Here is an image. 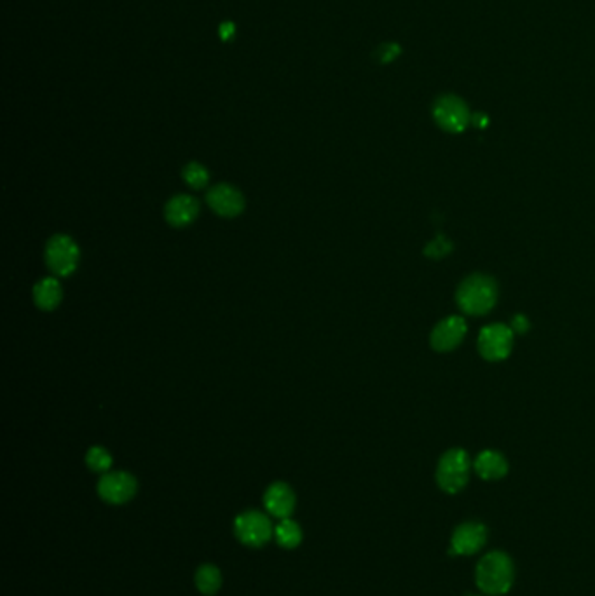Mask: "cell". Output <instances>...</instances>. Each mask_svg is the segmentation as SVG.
<instances>
[{"instance_id":"ba28073f","label":"cell","mask_w":595,"mask_h":596,"mask_svg":"<svg viewBox=\"0 0 595 596\" xmlns=\"http://www.w3.org/2000/svg\"><path fill=\"white\" fill-rule=\"evenodd\" d=\"M136 483L135 476L126 473V471H112L105 473L100 482H98V495L107 502V504H126L135 497Z\"/></svg>"},{"instance_id":"9c48e42d","label":"cell","mask_w":595,"mask_h":596,"mask_svg":"<svg viewBox=\"0 0 595 596\" xmlns=\"http://www.w3.org/2000/svg\"><path fill=\"white\" fill-rule=\"evenodd\" d=\"M514 346V330L505 325H489L479 335V351L487 361L508 357Z\"/></svg>"},{"instance_id":"6da1fadb","label":"cell","mask_w":595,"mask_h":596,"mask_svg":"<svg viewBox=\"0 0 595 596\" xmlns=\"http://www.w3.org/2000/svg\"><path fill=\"white\" fill-rule=\"evenodd\" d=\"M515 581L514 560L505 551H490L475 567L477 588L487 596L507 595Z\"/></svg>"},{"instance_id":"7c38bea8","label":"cell","mask_w":595,"mask_h":596,"mask_svg":"<svg viewBox=\"0 0 595 596\" xmlns=\"http://www.w3.org/2000/svg\"><path fill=\"white\" fill-rule=\"evenodd\" d=\"M197 213H199V203L188 194L171 197L164 208L166 221L177 229L190 225L197 218Z\"/></svg>"},{"instance_id":"ac0fdd59","label":"cell","mask_w":595,"mask_h":596,"mask_svg":"<svg viewBox=\"0 0 595 596\" xmlns=\"http://www.w3.org/2000/svg\"><path fill=\"white\" fill-rule=\"evenodd\" d=\"M182 176L186 184L192 189H205L210 182L208 169L199 163H189L182 169Z\"/></svg>"},{"instance_id":"52a82bcc","label":"cell","mask_w":595,"mask_h":596,"mask_svg":"<svg viewBox=\"0 0 595 596\" xmlns=\"http://www.w3.org/2000/svg\"><path fill=\"white\" fill-rule=\"evenodd\" d=\"M489 539L487 527L481 521H464L456 527L451 536L449 555L451 556H471L477 555Z\"/></svg>"},{"instance_id":"8fae6325","label":"cell","mask_w":595,"mask_h":596,"mask_svg":"<svg viewBox=\"0 0 595 596\" xmlns=\"http://www.w3.org/2000/svg\"><path fill=\"white\" fill-rule=\"evenodd\" d=\"M466 335V323L462 318L451 316L435 326L432 331V348L438 353L456 349Z\"/></svg>"},{"instance_id":"cb8c5ba5","label":"cell","mask_w":595,"mask_h":596,"mask_svg":"<svg viewBox=\"0 0 595 596\" xmlns=\"http://www.w3.org/2000/svg\"><path fill=\"white\" fill-rule=\"evenodd\" d=\"M470 596H479V595H470Z\"/></svg>"},{"instance_id":"5b68a950","label":"cell","mask_w":595,"mask_h":596,"mask_svg":"<svg viewBox=\"0 0 595 596\" xmlns=\"http://www.w3.org/2000/svg\"><path fill=\"white\" fill-rule=\"evenodd\" d=\"M234 534L238 541L250 547H262L274 534L270 518L261 511H246L234 519Z\"/></svg>"},{"instance_id":"2e32d148","label":"cell","mask_w":595,"mask_h":596,"mask_svg":"<svg viewBox=\"0 0 595 596\" xmlns=\"http://www.w3.org/2000/svg\"><path fill=\"white\" fill-rule=\"evenodd\" d=\"M196 588L203 593V595L212 596L215 595L216 591L222 586V573L220 570L216 569L215 565H201L197 572H196Z\"/></svg>"},{"instance_id":"4fadbf2b","label":"cell","mask_w":595,"mask_h":596,"mask_svg":"<svg viewBox=\"0 0 595 596\" xmlns=\"http://www.w3.org/2000/svg\"><path fill=\"white\" fill-rule=\"evenodd\" d=\"M264 506L276 518H288L296 508V493L283 482L272 483L264 493Z\"/></svg>"},{"instance_id":"277c9868","label":"cell","mask_w":595,"mask_h":596,"mask_svg":"<svg viewBox=\"0 0 595 596\" xmlns=\"http://www.w3.org/2000/svg\"><path fill=\"white\" fill-rule=\"evenodd\" d=\"M44 258L48 269L53 272L56 277H67L78 269L81 251L70 236L56 234L46 244Z\"/></svg>"},{"instance_id":"7a4b0ae2","label":"cell","mask_w":595,"mask_h":596,"mask_svg":"<svg viewBox=\"0 0 595 596\" xmlns=\"http://www.w3.org/2000/svg\"><path fill=\"white\" fill-rule=\"evenodd\" d=\"M456 300L462 312L470 316H482L496 305L498 286L489 275L473 274L461 283Z\"/></svg>"},{"instance_id":"5bb4252c","label":"cell","mask_w":595,"mask_h":596,"mask_svg":"<svg viewBox=\"0 0 595 596\" xmlns=\"http://www.w3.org/2000/svg\"><path fill=\"white\" fill-rule=\"evenodd\" d=\"M473 467L475 473L487 482L501 480L508 473V462L496 450H484L482 454H479Z\"/></svg>"},{"instance_id":"30bf717a","label":"cell","mask_w":595,"mask_h":596,"mask_svg":"<svg viewBox=\"0 0 595 596\" xmlns=\"http://www.w3.org/2000/svg\"><path fill=\"white\" fill-rule=\"evenodd\" d=\"M206 203L218 217H238L244 210L243 194L229 184H218L212 187L206 194Z\"/></svg>"},{"instance_id":"ffe728a7","label":"cell","mask_w":595,"mask_h":596,"mask_svg":"<svg viewBox=\"0 0 595 596\" xmlns=\"http://www.w3.org/2000/svg\"><path fill=\"white\" fill-rule=\"evenodd\" d=\"M398 55H400V48L393 42H386V44H380L374 51V59L380 65H386V63L393 61Z\"/></svg>"},{"instance_id":"e0dca14e","label":"cell","mask_w":595,"mask_h":596,"mask_svg":"<svg viewBox=\"0 0 595 596\" xmlns=\"http://www.w3.org/2000/svg\"><path fill=\"white\" fill-rule=\"evenodd\" d=\"M274 537L281 547L294 549L302 542V530H300L298 521L285 518L279 521L278 527H274Z\"/></svg>"},{"instance_id":"3957f363","label":"cell","mask_w":595,"mask_h":596,"mask_svg":"<svg viewBox=\"0 0 595 596\" xmlns=\"http://www.w3.org/2000/svg\"><path fill=\"white\" fill-rule=\"evenodd\" d=\"M470 480V457L462 448H453L436 465V485L445 493H458Z\"/></svg>"},{"instance_id":"d6986e66","label":"cell","mask_w":595,"mask_h":596,"mask_svg":"<svg viewBox=\"0 0 595 596\" xmlns=\"http://www.w3.org/2000/svg\"><path fill=\"white\" fill-rule=\"evenodd\" d=\"M86 464L91 471L105 474V473H108V469L112 467V456L108 454L104 447H93L86 454Z\"/></svg>"},{"instance_id":"7402d4cb","label":"cell","mask_w":595,"mask_h":596,"mask_svg":"<svg viewBox=\"0 0 595 596\" xmlns=\"http://www.w3.org/2000/svg\"><path fill=\"white\" fill-rule=\"evenodd\" d=\"M236 33V25L233 22H222L218 27V37L224 42H229Z\"/></svg>"},{"instance_id":"44dd1931","label":"cell","mask_w":595,"mask_h":596,"mask_svg":"<svg viewBox=\"0 0 595 596\" xmlns=\"http://www.w3.org/2000/svg\"><path fill=\"white\" fill-rule=\"evenodd\" d=\"M449 251H451V244H449V241H445L442 236L436 238L435 241L428 244L426 249H425V253H426L428 257H432V258H442V257L447 255Z\"/></svg>"},{"instance_id":"9a60e30c","label":"cell","mask_w":595,"mask_h":596,"mask_svg":"<svg viewBox=\"0 0 595 596\" xmlns=\"http://www.w3.org/2000/svg\"><path fill=\"white\" fill-rule=\"evenodd\" d=\"M63 298V290L56 277H44L33 286V300L41 311H54Z\"/></svg>"},{"instance_id":"8992f818","label":"cell","mask_w":595,"mask_h":596,"mask_svg":"<svg viewBox=\"0 0 595 596\" xmlns=\"http://www.w3.org/2000/svg\"><path fill=\"white\" fill-rule=\"evenodd\" d=\"M433 117H435L436 124L449 133L464 131L471 119L466 104L453 95H447V96H442L436 100V104L433 107Z\"/></svg>"},{"instance_id":"603a6c76","label":"cell","mask_w":595,"mask_h":596,"mask_svg":"<svg viewBox=\"0 0 595 596\" xmlns=\"http://www.w3.org/2000/svg\"><path fill=\"white\" fill-rule=\"evenodd\" d=\"M512 330H514V331H518V333L527 331V330H529V321H527V318H524L522 314L515 316L514 323H512Z\"/></svg>"}]
</instances>
